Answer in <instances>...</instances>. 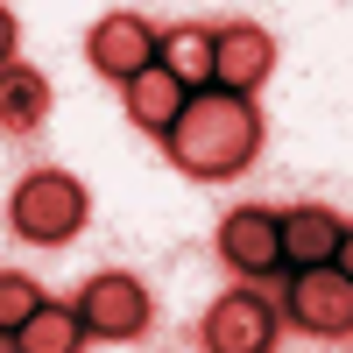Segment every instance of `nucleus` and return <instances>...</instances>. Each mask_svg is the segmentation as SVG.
<instances>
[{
    "label": "nucleus",
    "instance_id": "obj_1",
    "mask_svg": "<svg viewBox=\"0 0 353 353\" xmlns=\"http://www.w3.org/2000/svg\"><path fill=\"white\" fill-rule=\"evenodd\" d=\"M163 156L184 176H198V184H226V176H241L261 156V106L241 92H219V85L191 92L176 128L163 134Z\"/></svg>",
    "mask_w": 353,
    "mask_h": 353
},
{
    "label": "nucleus",
    "instance_id": "obj_2",
    "mask_svg": "<svg viewBox=\"0 0 353 353\" xmlns=\"http://www.w3.org/2000/svg\"><path fill=\"white\" fill-rule=\"evenodd\" d=\"M8 219L21 241H36V248H64L85 233V219H92V198H85V184L71 170H28L14 198H8Z\"/></svg>",
    "mask_w": 353,
    "mask_h": 353
},
{
    "label": "nucleus",
    "instance_id": "obj_3",
    "mask_svg": "<svg viewBox=\"0 0 353 353\" xmlns=\"http://www.w3.org/2000/svg\"><path fill=\"white\" fill-rule=\"evenodd\" d=\"M78 318H85L92 339H141V332L156 325V304H149V290H141V276L99 269L92 283L78 290Z\"/></svg>",
    "mask_w": 353,
    "mask_h": 353
},
{
    "label": "nucleus",
    "instance_id": "obj_4",
    "mask_svg": "<svg viewBox=\"0 0 353 353\" xmlns=\"http://www.w3.org/2000/svg\"><path fill=\"white\" fill-rule=\"evenodd\" d=\"M283 311L297 332H325V339H353V276L339 261H318L283 290Z\"/></svg>",
    "mask_w": 353,
    "mask_h": 353
},
{
    "label": "nucleus",
    "instance_id": "obj_5",
    "mask_svg": "<svg viewBox=\"0 0 353 353\" xmlns=\"http://www.w3.org/2000/svg\"><path fill=\"white\" fill-rule=\"evenodd\" d=\"M276 241H283V261H297V269H318V261H339L353 269V226L325 205H290L276 212Z\"/></svg>",
    "mask_w": 353,
    "mask_h": 353
},
{
    "label": "nucleus",
    "instance_id": "obj_6",
    "mask_svg": "<svg viewBox=\"0 0 353 353\" xmlns=\"http://www.w3.org/2000/svg\"><path fill=\"white\" fill-rule=\"evenodd\" d=\"M276 318H283V304H269L261 290H226L205 311V346L212 353H269L276 346Z\"/></svg>",
    "mask_w": 353,
    "mask_h": 353
},
{
    "label": "nucleus",
    "instance_id": "obj_7",
    "mask_svg": "<svg viewBox=\"0 0 353 353\" xmlns=\"http://www.w3.org/2000/svg\"><path fill=\"white\" fill-rule=\"evenodd\" d=\"M156 50H163V36H156L141 14H106V21H92V36H85L92 71H99V78H121V85H134L141 71H149Z\"/></svg>",
    "mask_w": 353,
    "mask_h": 353
},
{
    "label": "nucleus",
    "instance_id": "obj_8",
    "mask_svg": "<svg viewBox=\"0 0 353 353\" xmlns=\"http://www.w3.org/2000/svg\"><path fill=\"white\" fill-rule=\"evenodd\" d=\"M219 261L241 276H276L283 269V241H276V212L241 205V212L219 219Z\"/></svg>",
    "mask_w": 353,
    "mask_h": 353
},
{
    "label": "nucleus",
    "instance_id": "obj_9",
    "mask_svg": "<svg viewBox=\"0 0 353 353\" xmlns=\"http://www.w3.org/2000/svg\"><path fill=\"white\" fill-rule=\"evenodd\" d=\"M276 71V36L269 28H254V21H233V28H219V92H241V99H254V85Z\"/></svg>",
    "mask_w": 353,
    "mask_h": 353
},
{
    "label": "nucleus",
    "instance_id": "obj_10",
    "mask_svg": "<svg viewBox=\"0 0 353 353\" xmlns=\"http://www.w3.org/2000/svg\"><path fill=\"white\" fill-rule=\"evenodd\" d=\"M156 64L184 85V92H212V78H219V28H205V21L170 28L163 50H156Z\"/></svg>",
    "mask_w": 353,
    "mask_h": 353
},
{
    "label": "nucleus",
    "instance_id": "obj_11",
    "mask_svg": "<svg viewBox=\"0 0 353 353\" xmlns=\"http://www.w3.org/2000/svg\"><path fill=\"white\" fill-rule=\"evenodd\" d=\"M184 99H191V92H184V85H176V78H170L163 64H149V71H141V78L128 85V113H134V128H149L156 141H163V134L176 128Z\"/></svg>",
    "mask_w": 353,
    "mask_h": 353
},
{
    "label": "nucleus",
    "instance_id": "obj_12",
    "mask_svg": "<svg viewBox=\"0 0 353 353\" xmlns=\"http://www.w3.org/2000/svg\"><path fill=\"white\" fill-rule=\"evenodd\" d=\"M43 113H50V78L28 64H8L0 71V121H8V134H36Z\"/></svg>",
    "mask_w": 353,
    "mask_h": 353
},
{
    "label": "nucleus",
    "instance_id": "obj_13",
    "mask_svg": "<svg viewBox=\"0 0 353 353\" xmlns=\"http://www.w3.org/2000/svg\"><path fill=\"white\" fill-rule=\"evenodd\" d=\"M78 346H85V318L64 311V304H43V311L14 332V353H78Z\"/></svg>",
    "mask_w": 353,
    "mask_h": 353
},
{
    "label": "nucleus",
    "instance_id": "obj_14",
    "mask_svg": "<svg viewBox=\"0 0 353 353\" xmlns=\"http://www.w3.org/2000/svg\"><path fill=\"white\" fill-rule=\"evenodd\" d=\"M43 304H50V297H43V283H36V276H21V269L0 276V332H8V339H14Z\"/></svg>",
    "mask_w": 353,
    "mask_h": 353
}]
</instances>
